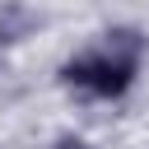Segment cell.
I'll return each instance as SVG.
<instances>
[{
	"label": "cell",
	"mask_w": 149,
	"mask_h": 149,
	"mask_svg": "<svg viewBox=\"0 0 149 149\" xmlns=\"http://www.w3.org/2000/svg\"><path fill=\"white\" fill-rule=\"evenodd\" d=\"M144 70H149V28L116 19L93 28L79 47H70L56 61L51 79L79 107H121L140 88Z\"/></svg>",
	"instance_id": "6da1fadb"
},
{
	"label": "cell",
	"mask_w": 149,
	"mask_h": 149,
	"mask_svg": "<svg viewBox=\"0 0 149 149\" xmlns=\"http://www.w3.org/2000/svg\"><path fill=\"white\" fill-rule=\"evenodd\" d=\"M42 28V14H33L23 0H0V65L9 61L14 47H23Z\"/></svg>",
	"instance_id": "7a4b0ae2"
},
{
	"label": "cell",
	"mask_w": 149,
	"mask_h": 149,
	"mask_svg": "<svg viewBox=\"0 0 149 149\" xmlns=\"http://www.w3.org/2000/svg\"><path fill=\"white\" fill-rule=\"evenodd\" d=\"M47 149H102V144H98L93 135H84V130L70 126V130H56V135L47 140Z\"/></svg>",
	"instance_id": "3957f363"
}]
</instances>
